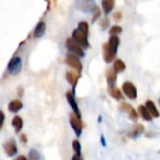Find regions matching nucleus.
<instances>
[{"mask_svg": "<svg viewBox=\"0 0 160 160\" xmlns=\"http://www.w3.org/2000/svg\"><path fill=\"white\" fill-rule=\"evenodd\" d=\"M120 45V38L118 36H110L108 42L103 45L104 59L107 63H110L114 60L118 47Z\"/></svg>", "mask_w": 160, "mask_h": 160, "instance_id": "obj_1", "label": "nucleus"}, {"mask_svg": "<svg viewBox=\"0 0 160 160\" xmlns=\"http://www.w3.org/2000/svg\"><path fill=\"white\" fill-rule=\"evenodd\" d=\"M65 46L66 48L74 56L76 57H84L85 56V52L83 50V48L80 46L76 42H74L72 40V38H68L65 42Z\"/></svg>", "mask_w": 160, "mask_h": 160, "instance_id": "obj_2", "label": "nucleus"}, {"mask_svg": "<svg viewBox=\"0 0 160 160\" xmlns=\"http://www.w3.org/2000/svg\"><path fill=\"white\" fill-rule=\"evenodd\" d=\"M23 67L22 58L20 57H13L8 64V72L12 75H16L20 73Z\"/></svg>", "mask_w": 160, "mask_h": 160, "instance_id": "obj_3", "label": "nucleus"}, {"mask_svg": "<svg viewBox=\"0 0 160 160\" xmlns=\"http://www.w3.org/2000/svg\"><path fill=\"white\" fill-rule=\"evenodd\" d=\"M65 62L67 65H69V67L72 68L78 73L82 72L83 65H82L81 61H80V59L78 58V57H76L72 54H67L65 57Z\"/></svg>", "mask_w": 160, "mask_h": 160, "instance_id": "obj_4", "label": "nucleus"}, {"mask_svg": "<svg viewBox=\"0 0 160 160\" xmlns=\"http://www.w3.org/2000/svg\"><path fill=\"white\" fill-rule=\"evenodd\" d=\"M122 90L123 92V93L125 94V96H127L129 99L131 100H136L138 97V90L136 88V86L130 82V81H125L123 82L122 86Z\"/></svg>", "mask_w": 160, "mask_h": 160, "instance_id": "obj_5", "label": "nucleus"}, {"mask_svg": "<svg viewBox=\"0 0 160 160\" xmlns=\"http://www.w3.org/2000/svg\"><path fill=\"white\" fill-rule=\"evenodd\" d=\"M70 123L71 126L72 127L75 135L77 137H80L83 130V122L81 121V118L77 117L76 115H74L73 113L70 115Z\"/></svg>", "mask_w": 160, "mask_h": 160, "instance_id": "obj_6", "label": "nucleus"}, {"mask_svg": "<svg viewBox=\"0 0 160 160\" xmlns=\"http://www.w3.org/2000/svg\"><path fill=\"white\" fill-rule=\"evenodd\" d=\"M120 109H121L122 112L126 113V114L128 115V117H129L130 120H132V121H134V122H137V121L138 120V113L137 112V110H136L130 104L125 103V102L122 103V104L120 105Z\"/></svg>", "mask_w": 160, "mask_h": 160, "instance_id": "obj_7", "label": "nucleus"}, {"mask_svg": "<svg viewBox=\"0 0 160 160\" xmlns=\"http://www.w3.org/2000/svg\"><path fill=\"white\" fill-rule=\"evenodd\" d=\"M72 40L76 42L81 47H90V42L88 40V36L84 35L78 29H74L72 32Z\"/></svg>", "mask_w": 160, "mask_h": 160, "instance_id": "obj_8", "label": "nucleus"}, {"mask_svg": "<svg viewBox=\"0 0 160 160\" xmlns=\"http://www.w3.org/2000/svg\"><path fill=\"white\" fill-rule=\"evenodd\" d=\"M95 6L94 0H78L76 3V8L84 12H92Z\"/></svg>", "mask_w": 160, "mask_h": 160, "instance_id": "obj_9", "label": "nucleus"}, {"mask_svg": "<svg viewBox=\"0 0 160 160\" xmlns=\"http://www.w3.org/2000/svg\"><path fill=\"white\" fill-rule=\"evenodd\" d=\"M4 151L6 152V154L10 157H12L14 155H16V153L18 152V148L16 145V142L13 138H11L9 140H7L4 145H3Z\"/></svg>", "mask_w": 160, "mask_h": 160, "instance_id": "obj_10", "label": "nucleus"}, {"mask_svg": "<svg viewBox=\"0 0 160 160\" xmlns=\"http://www.w3.org/2000/svg\"><path fill=\"white\" fill-rule=\"evenodd\" d=\"M66 98H67V101H68L69 105L71 106V108L73 111V114L79 118H81V112H80V110H79L78 105H77L76 100L74 98V93H72V91H68L66 92Z\"/></svg>", "mask_w": 160, "mask_h": 160, "instance_id": "obj_11", "label": "nucleus"}, {"mask_svg": "<svg viewBox=\"0 0 160 160\" xmlns=\"http://www.w3.org/2000/svg\"><path fill=\"white\" fill-rule=\"evenodd\" d=\"M79 78H80V73H78L77 72H75V71H67L66 72V80L71 84V86L72 88V93H74V91H75Z\"/></svg>", "mask_w": 160, "mask_h": 160, "instance_id": "obj_12", "label": "nucleus"}, {"mask_svg": "<svg viewBox=\"0 0 160 160\" xmlns=\"http://www.w3.org/2000/svg\"><path fill=\"white\" fill-rule=\"evenodd\" d=\"M144 125L141 123H136L131 129L130 131L127 133V137L133 139L138 138L140 135H142L144 133Z\"/></svg>", "mask_w": 160, "mask_h": 160, "instance_id": "obj_13", "label": "nucleus"}, {"mask_svg": "<svg viewBox=\"0 0 160 160\" xmlns=\"http://www.w3.org/2000/svg\"><path fill=\"white\" fill-rule=\"evenodd\" d=\"M106 78L108 85V88H113L116 85L117 81V72L114 71L113 68H108L106 72Z\"/></svg>", "mask_w": 160, "mask_h": 160, "instance_id": "obj_14", "label": "nucleus"}, {"mask_svg": "<svg viewBox=\"0 0 160 160\" xmlns=\"http://www.w3.org/2000/svg\"><path fill=\"white\" fill-rule=\"evenodd\" d=\"M45 29H46V25H45V23H44L43 21H40V22L37 24V26H36V28H35V29H34L33 37L36 38V39L42 37V36L44 35V33H45Z\"/></svg>", "mask_w": 160, "mask_h": 160, "instance_id": "obj_15", "label": "nucleus"}, {"mask_svg": "<svg viewBox=\"0 0 160 160\" xmlns=\"http://www.w3.org/2000/svg\"><path fill=\"white\" fill-rule=\"evenodd\" d=\"M8 108H9V111L10 112H12V113H17L18 111H20L23 108V103L19 99H14V100H12V101L10 102Z\"/></svg>", "mask_w": 160, "mask_h": 160, "instance_id": "obj_16", "label": "nucleus"}, {"mask_svg": "<svg viewBox=\"0 0 160 160\" xmlns=\"http://www.w3.org/2000/svg\"><path fill=\"white\" fill-rule=\"evenodd\" d=\"M145 107L148 109V111L150 112V114L152 115V118H158L160 116V113L158 111V109L155 107V104L152 101V100H147L145 103Z\"/></svg>", "mask_w": 160, "mask_h": 160, "instance_id": "obj_17", "label": "nucleus"}, {"mask_svg": "<svg viewBox=\"0 0 160 160\" xmlns=\"http://www.w3.org/2000/svg\"><path fill=\"white\" fill-rule=\"evenodd\" d=\"M138 109V114L140 115V117L143 120H145L147 122H152V121L153 118L152 117V115L150 114V112L148 111V109L146 108V107L144 105H139Z\"/></svg>", "mask_w": 160, "mask_h": 160, "instance_id": "obj_18", "label": "nucleus"}, {"mask_svg": "<svg viewBox=\"0 0 160 160\" xmlns=\"http://www.w3.org/2000/svg\"><path fill=\"white\" fill-rule=\"evenodd\" d=\"M102 8L106 14H108L112 12L115 6V0H102Z\"/></svg>", "mask_w": 160, "mask_h": 160, "instance_id": "obj_19", "label": "nucleus"}, {"mask_svg": "<svg viewBox=\"0 0 160 160\" xmlns=\"http://www.w3.org/2000/svg\"><path fill=\"white\" fill-rule=\"evenodd\" d=\"M108 94H109L112 98H114V99L117 100V101H121V100L123 99V95H122V92H121L118 88H116V87L108 88Z\"/></svg>", "mask_w": 160, "mask_h": 160, "instance_id": "obj_20", "label": "nucleus"}, {"mask_svg": "<svg viewBox=\"0 0 160 160\" xmlns=\"http://www.w3.org/2000/svg\"><path fill=\"white\" fill-rule=\"evenodd\" d=\"M12 126H13V127H14V129H15V133H16V134H18V133L22 130L23 125H24L23 119H22L20 116L16 115V116H14V118L12 119Z\"/></svg>", "mask_w": 160, "mask_h": 160, "instance_id": "obj_21", "label": "nucleus"}, {"mask_svg": "<svg viewBox=\"0 0 160 160\" xmlns=\"http://www.w3.org/2000/svg\"><path fill=\"white\" fill-rule=\"evenodd\" d=\"M112 68L114 69V71L117 73H119V72H122L125 70L126 66H125V63L122 59L117 58V59L114 60V64H113V67Z\"/></svg>", "mask_w": 160, "mask_h": 160, "instance_id": "obj_22", "label": "nucleus"}, {"mask_svg": "<svg viewBox=\"0 0 160 160\" xmlns=\"http://www.w3.org/2000/svg\"><path fill=\"white\" fill-rule=\"evenodd\" d=\"M78 30L86 36H89V24L86 21H81L78 24Z\"/></svg>", "mask_w": 160, "mask_h": 160, "instance_id": "obj_23", "label": "nucleus"}, {"mask_svg": "<svg viewBox=\"0 0 160 160\" xmlns=\"http://www.w3.org/2000/svg\"><path fill=\"white\" fill-rule=\"evenodd\" d=\"M41 155L36 149H31L28 152V160H40Z\"/></svg>", "mask_w": 160, "mask_h": 160, "instance_id": "obj_24", "label": "nucleus"}, {"mask_svg": "<svg viewBox=\"0 0 160 160\" xmlns=\"http://www.w3.org/2000/svg\"><path fill=\"white\" fill-rule=\"evenodd\" d=\"M72 149L75 152V154L81 155V144L77 139H74L72 141Z\"/></svg>", "mask_w": 160, "mask_h": 160, "instance_id": "obj_25", "label": "nucleus"}, {"mask_svg": "<svg viewBox=\"0 0 160 160\" xmlns=\"http://www.w3.org/2000/svg\"><path fill=\"white\" fill-rule=\"evenodd\" d=\"M122 31V28L120 26H113L109 29V34L111 36H117V35L121 34Z\"/></svg>", "mask_w": 160, "mask_h": 160, "instance_id": "obj_26", "label": "nucleus"}, {"mask_svg": "<svg viewBox=\"0 0 160 160\" xmlns=\"http://www.w3.org/2000/svg\"><path fill=\"white\" fill-rule=\"evenodd\" d=\"M101 16V10L98 6H95V8L92 11V22H95L99 17Z\"/></svg>", "mask_w": 160, "mask_h": 160, "instance_id": "obj_27", "label": "nucleus"}, {"mask_svg": "<svg viewBox=\"0 0 160 160\" xmlns=\"http://www.w3.org/2000/svg\"><path fill=\"white\" fill-rule=\"evenodd\" d=\"M109 20L108 19V18H104V19H102L101 20V22H100V26H101V28H102V29H107L108 27H109Z\"/></svg>", "mask_w": 160, "mask_h": 160, "instance_id": "obj_28", "label": "nucleus"}, {"mask_svg": "<svg viewBox=\"0 0 160 160\" xmlns=\"http://www.w3.org/2000/svg\"><path fill=\"white\" fill-rule=\"evenodd\" d=\"M5 122V114L2 110H0V131H1Z\"/></svg>", "mask_w": 160, "mask_h": 160, "instance_id": "obj_29", "label": "nucleus"}, {"mask_svg": "<svg viewBox=\"0 0 160 160\" xmlns=\"http://www.w3.org/2000/svg\"><path fill=\"white\" fill-rule=\"evenodd\" d=\"M112 17H113V19L115 20V21H121L122 20V12H114L113 13V15H112Z\"/></svg>", "mask_w": 160, "mask_h": 160, "instance_id": "obj_30", "label": "nucleus"}, {"mask_svg": "<svg viewBox=\"0 0 160 160\" xmlns=\"http://www.w3.org/2000/svg\"><path fill=\"white\" fill-rule=\"evenodd\" d=\"M24 88L23 87H19L18 89H17V93H18V96L21 98V97H23V95H24Z\"/></svg>", "mask_w": 160, "mask_h": 160, "instance_id": "obj_31", "label": "nucleus"}, {"mask_svg": "<svg viewBox=\"0 0 160 160\" xmlns=\"http://www.w3.org/2000/svg\"><path fill=\"white\" fill-rule=\"evenodd\" d=\"M20 140H21V142H23V143H27L28 142V138H27V136L25 135V134H22L21 136H20Z\"/></svg>", "mask_w": 160, "mask_h": 160, "instance_id": "obj_32", "label": "nucleus"}, {"mask_svg": "<svg viewBox=\"0 0 160 160\" xmlns=\"http://www.w3.org/2000/svg\"><path fill=\"white\" fill-rule=\"evenodd\" d=\"M100 141H101V144L104 146V147H106L107 146V141H106V138H105V137H104V135H101V138H100Z\"/></svg>", "mask_w": 160, "mask_h": 160, "instance_id": "obj_33", "label": "nucleus"}, {"mask_svg": "<svg viewBox=\"0 0 160 160\" xmlns=\"http://www.w3.org/2000/svg\"><path fill=\"white\" fill-rule=\"evenodd\" d=\"M13 160H28V158L24 155V154H21V155H18L16 158H14Z\"/></svg>", "mask_w": 160, "mask_h": 160, "instance_id": "obj_34", "label": "nucleus"}, {"mask_svg": "<svg viewBox=\"0 0 160 160\" xmlns=\"http://www.w3.org/2000/svg\"><path fill=\"white\" fill-rule=\"evenodd\" d=\"M72 160H83L82 158V155H77V154H74L72 158Z\"/></svg>", "mask_w": 160, "mask_h": 160, "instance_id": "obj_35", "label": "nucleus"}, {"mask_svg": "<svg viewBox=\"0 0 160 160\" xmlns=\"http://www.w3.org/2000/svg\"><path fill=\"white\" fill-rule=\"evenodd\" d=\"M101 121H102V116H100V117L98 118V122H101Z\"/></svg>", "mask_w": 160, "mask_h": 160, "instance_id": "obj_36", "label": "nucleus"}, {"mask_svg": "<svg viewBox=\"0 0 160 160\" xmlns=\"http://www.w3.org/2000/svg\"><path fill=\"white\" fill-rule=\"evenodd\" d=\"M158 104H159V106H160V98L158 99Z\"/></svg>", "mask_w": 160, "mask_h": 160, "instance_id": "obj_37", "label": "nucleus"}, {"mask_svg": "<svg viewBox=\"0 0 160 160\" xmlns=\"http://www.w3.org/2000/svg\"><path fill=\"white\" fill-rule=\"evenodd\" d=\"M159 153H160V151H159Z\"/></svg>", "mask_w": 160, "mask_h": 160, "instance_id": "obj_38", "label": "nucleus"}]
</instances>
